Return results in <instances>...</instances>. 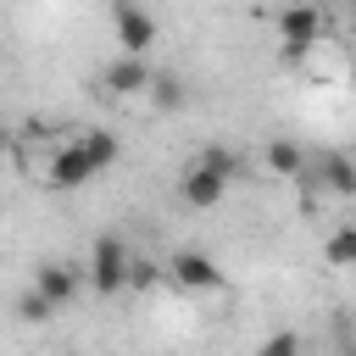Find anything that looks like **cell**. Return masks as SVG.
Masks as SVG:
<instances>
[{"label":"cell","instance_id":"cell-1","mask_svg":"<svg viewBox=\"0 0 356 356\" xmlns=\"http://www.w3.org/2000/svg\"><path fill=\"white\" fill-rule=\"evenodd\" d=\"M111 161H117V139H111L106 128H89V134L67 139V145L50 156L44 184H50V189H83V184H95Z\"/></svg>","mask_w":356,"mask_h":356},{"label":"cell","instance_id":"cell-2","mask_svg":"<svg viewBox=\"0 0 356 356\" xmlns=\"http://www.w3.org/2000/svg\"><path fill=\"white\" fill-rule=\"evenodd\" d=\"M228 178H234V156L228 150H200L195 161H189V172L178 178V195H184V206H195V211H211V206H222V195H228Z\"/></svg>","mask_w":356,"mask_h":356},{"label":"cell","instance_id":"cell-3","mask_svg":"<svg viewBox=\"0 0 356 356\" xmlns=\"http://www.w3.org/2000/svg\"><path fill=\"white\" fill-rule=\"evenodd\" d=\"M323 33H328V22H323V6H317V0H295V6L278 11V44H284V61L312 56V50L323 44Z\"/></svg>","mask_w":356,"mask_h":356},{"label":"cell","instance_id":"cell-4","mask_svg":"<svg viewBox=\"0 0 356 356\" xmlns=\"http://www.w3.org/2000/svg\"><path fill=\"white\" fill-rule=\"evenodd\" d=\"M122 284H128V245H122V234H100L89 250V289L122 295Z\"/></svg>","mask_w":356,"mask_h":356},{"label":"cell","instance_id":"cell-5","mask_svg":"<svg viewBox=\"0 0 356 356\" xmlns=\"http://www.w3.org/2000/svg\"><path fill=\"white\" fill-rule=\"evenodd\" d=\"M111 28H117V44L128 56H145L156 44V17L139 0H111Z\"/></svg>","mask_w":356,"mask_h":356},{"label":"cell","instance_id":"cell-6","mask_svg":"<svg viewBox=\"0 0 356 356\" xmlns=\"http://www.w3.org/2000/svg\"><path fill=\"white\" fill-rule=\"evenodd\" d=\"M167 278H172L178 289H189V295H211V289H222V267H217L206 250H178V256L167 261Z\"/></svg>","mask_w":356,"mask_h":356},{"label":"cell","instance_id":"cell-7","mask_svg":"<svg viewBox=\"0 0 356 356\" xmlns=\"http://www.w3.org/2000/svg\"><path fill=\"white\" fill-rule=\"evenodd\" d=\"M33 289H39L50 306H67V300L78 295V267H72V261H44V267L33 273Z\"/></svg>","mask_w":356,"mask_h":356},{"label":"cell","instance_id":"cell-8","mask_svg":"<svg viewBox=\"0 0 356 356\" xmlns=\"http://www.w3.org/2000/svg\"><path fill=\"white\" fill-rule=\"evenodd\" d=\"M100 83H106L111 95H145V83H150V67H145L139 56H128V50H122V56H117V61L100 72Z\"/></svg>","mask_w":356,"mask_h":356},{"label":"cell","instance_id":"cell-9","mask_svg":"<svg viewBox=\"0 0 356 356\" xmlns=\"http://www.w3.org/2000/svg\"><path fill=\"white\" fill-rule=\"evenodd\" d=\"M267 167H273L278 178H300V172H306V150H300L295 139H273V145H267Z\"/></svg>","mask_w":356,"mask_h":356},{"label":"cell","instance_id":"cell-10","mask_svg":"<svg viewBox=\"0 0 356 356\" xmlns=\"http://www.w3.org/2000/svg\"><path fill=\"white\" fill-rule=\"evenodd\" d=\"M317 172L328 178V189H334V195H356V167H350V156H345V150H328Z\"/></svg>","mask_w":356,"mask_h":356},{"label":"cell","instance_id":"cell-11","mask_svg":"<svg viewBox=\"0 0 356 356\" xmlns=\"http://www.w3.org/2000/svg\"><path fill=\"white\" fill-rule=\"evenodd\" d=\"M145 95H150V100H156L161 111H178V106H184V83H178V78H156V72H150Z\"/></svg>","mask_w":356,"mask_h":356},{"label":"cell","instance_id":"cell-12","mask_svg":"<svg viewBox=\"0 0 356 356\" xmlns=\"http://www.w3.org/2000/svg\"><path fill=\"white\" fill-rule=\"evenodd\" d=\"M356 261V228H339L328 239V267H350Z\"/></svg>","mask_w":356,"mask_h":356},{"label":"cell","instance_id":"cell-13","mask_svg":"<svg viewBox=\"0 0 356 356\" xmlns=\"http://www.w3.org/2000/svg\"><path fill=\"white\" fill-rule=\"evenodd\" d=\"M50 312H56V306H50L39 289H22V300H17V317H22V323H44Z\"/></svg>","mask_w":356,"mask_h":356},{"label":"cell","instance_id":"cell-14","mask_svg":"<svg viewBox=\"0 0 356 356\" xmlns=\"http://www.w3.org/2000/svg\"><path fill=\"white\" fill-rule=\"evenodd\" d=\"M150 284H156V261H145V256L128 250V284L122 289H150Z\"/></svg>","mask_w":356,"mask_h":356},{"label":"cell","instance_id":"cell-15","mask_svg":"<svg viewBox=\"0 0 356 356\" xmlns=\"http://www.w3.org/2000/svg\"><path fill=\"white\" fill-rule=\"evenodd\" d=\"M295 350H300V334H273L261 345V356H295Z\"/></svg>","mask_w":356,"mask_h":356},{"label":"cell","instance_id":"cell-16","mask_svg":"<svg viewBox=\"0 0 356 356\" xmlns=\"http://www.w3.org/2000/svg\"><path fill=\"white\" fill-rule=\"evenodd\" d=\"M0 139H6V128H0Z\"/></svg>","mask_w":356,"mask_h":356}]
</instances>
